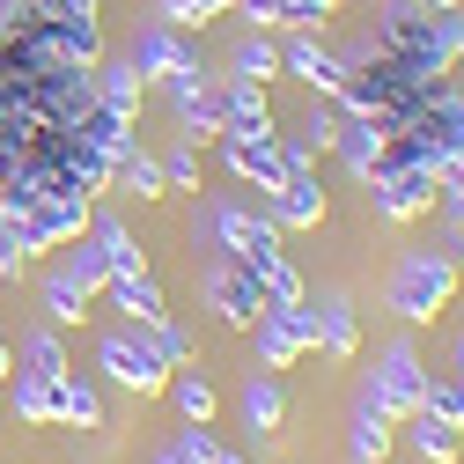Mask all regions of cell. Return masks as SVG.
<instances>
[{"label":"cell","mask_w":464,"mask_h":464,"mask_svg":"<svg viewBox=\"0 0 464 464\" xmlns=\"http://www.w3.org/2000/svg\"><path fill=\"white\" fill-rule=\"evenodd\" d=\"M450 295H457V266H450V258H435V251H398V266H391V280H383V303H391L405 324H435V317L450 310Z\"/></svg>","instance_id":"cell-1"},{"label":"cell","mask_w":464,"mask_h":464,"mask_svg":"<svg viewBox=\"0 0 464 464\" xmlns=\"http://www.w3.org/2000/svg\"><path fill=\"white\" fill-rule=\"evenodd\" d=\"M96 369L119 383V391H133V398H162L169 376H178V369L155 354V339H140V332H111V339L96 346Z\"/></svg>","instance_id":"cell-2"},{"label":"cell","mask_w":464,"mask_h":464,"mask_svg":"<svg viewBox=\"0 0 464 464\" xmlns=\"http://www.w3.org/2000/svg\"><path fill=\"white\" fill-rule=\"evenodd\" d=\"M369 398L383 405L391 420H413L420 405H428V362H420L413 339H391V346H383V362H376V376H369Z\"/></svg>","instance_id":"cell-3"},{"label":"cell","mask_w":464,"mask_h":464,"mask_svg":"<svg viewBox=\"0 0 464 464\" xmlns=\"http://www.w3.org/2000/svg\"><path fill=\"white\" fill-rule=\"evenodd\" d=\"M199 295L214 303V317H221L228 332H251V324L266 317V287H258L237 258H221V251H207V266H199Z\"/></svg>","instance_id":"cell-4"},{"label":"cell","mask_w":464,"mask_h":464,"mask_svg":"<svg viewBox=\"0 0 464 464\" xmlns=\"http://www.w3.org/2000/svg\"><path fill=\"white\" fill-rule=\"evenodd\" d=\"M89 228V199L82 192H52V199H37L23 221H15V251L23 258H37V251H60V244H74Z\"/></svg>","instance_id":"cell-5"},{"label":"cell","mask_w":464,"mask_h":464,"mask_svg":"<svg viewBox=\"0 0 464 464\" xmlns=\"http://www.w3.org/2000/svg\"><path fill=\"white\" fill-rule=\"evenodd\" d=\"M369 185H376L369 199H376L383 221H420V214H435V199H442L435 178H428V162H383Z\"/></svg>","instance_id":"cell-6"},{"label":"cell","mask_w":464,"mask_h":464,"mask_svg":"<svg viewBox=\"0 0 464 464\" xmlns=\"http://www.w3.org/2000/svg\"><path fill=\"white\" fill-rule=\"evenodd\" d=\"M258 214L273 228H317L324 221V185H317V169H295V178H280L273 192H258Z\"/></svg>","instance_id":"cell-7"},{"label":"cell","mask_w":464,"mask_h":464,"mask_svg":"<svg viewBox=\"0 0 464 464\" xmlns=\"http://www.w3.org/2000/svg\"><path fill=\"white\" fill-rule=\"evenodd\" d=\"M199 60V44L185 37V30H169V23H148L140 37H133V74L140 82H169L178 67H192Z\"/></svg>","instance_id":"cell-8"},{"label":"cell","mask_w":464,"mask_h":464,"mask_svg":"<svg viewBox=\"0 0 464 464\" xmlns=\"http://www.w3.org/2000/svg\"><path fill=\"white\" fill-rule=\"evenodd\" d=\"M280 74L310 82V89H317V96L332 103V96H339V82H346V60H339L332 44H317V37H303V30H295V37L280 44Z\"/></svg>","instance_id":"cell-9"},{"label":"cell","mask_w":464,"mask_h":464,"mask_svg":"<svg viewBox=\"0 0 464 464\" xmlns=\"http://www.w3.org/2000/svg\"><path fill=\"white\" fill-rule=\"evenodd\" d=\"M273 133H280V119H273L266 89L228 82V89H221V140H273Z\"/></svg>","instance_id":"cell-10"},{"label":"cell","mask_w":464,"mask_h":464,"mask_svg":"<svg viewBox=\"0 0 464 464\" xmlns=\"http://www.w3.org/2000/svg\"><path fill=\"white\" fill-rule=\"evenodd\" d=\"M332 148L346 155V169H354L362 185H369L376 169L391 162V133H383L376 119H354V111H339V133H332Z\"/></svg>","instance_id":"cell-11"},{"label":"cell","mask_w":464,"mask_h":464,"mask_svg":"<svg viewBox=\"0 0 464 464\" xmlns=\"http://www.w3.org/2000/svg\"><path fill=\"white\" fill-rule=\"evenodd\" d=\"M221 162L237 169L244 185H258V192H273V185L287 178V148H280V133H273V140H221Z\"/></svg>","instance_id":"cell-12"},{"label":"cell","mask_w":464,"mask_h":464,"mask_svg":"<svg viewBox=\"0 0 464 464\" xmlns=\"http://www.w3.org/2000/svg\"><path fill=\"white\" fill-rule=\"evenodd\" d=\"M391 442H398V420L383 413V405L369 398V383H362V405H354V428H346V450H354V464H383Z\"/></svg>","instance_id":"cell-13"},{"label":"cell","mask_w":464,"mask_h":464,"mask_svg":"<svg viewBox=\"0 0 464 464\" xmlns=\"http://www.w3.org/2000/svg\"><path fill=\"white\" fill-rule=\"evenodd\" d=\"M133 126H140V111L103 103V96H96V103L82 111V126H74V133H82L89 148H103V155H126V148H133Z\"/></svg>","instance_id":"cell-14"},{"label":"cell","mask_w":464,"mask_h":464,"mask_svg":"<svg viewBox=\"0 0 464 464\" xmlns=\"http://www.w3.org/2000/svg\"><path fill=\"white\" fill-rule=\"evenodd\" d=\"M103 295H111V310H126L140 332H148L155 317H169V310H162V280H155L148 266H140V273H111V287H103Z\"/></svg>","instance_id":"cell-15"},{"label":"cell","mask_w":464,"mask_h":464,"mask_svg":"<svg viewBox=\"0 0 464 464\" xmlns=\"http://www.w3.org/2000/svg\"><path fill=\"white\" fill-rule=\"evenodd\" d=\"M317 346H324L332 362H346V354L362 346V317H354L346 295H324V303H317Z\"/></svg>","instance_id":"cell-16"},{"label":"cell","mask_w":464,"mask_h":464,"mask_svg":"<svg viewBox=\"0 0 464 464\" xmlns=\"http://www.w3.org/2000/svg\"><path fill=\"white\" fill-rule=\"evenodd\" d=\"M280 420H287V391H280L273 369H258V376L244 383V428H251V435H273Z\"/></svg>","instance_id":"cell-17"},{"label":"cell","mask_w":464,"mask_h":464,"mask_svg":"<svg viewBox=\"0 0 464 464\" xmlns=\"http://www.w3.org/2000/svg\"><path fill=\"white\" fill-rule=\"evenodd\" d=\"M8 413H15L23 428H67V420H60V383H37V376H15Z\"/></svg>","instance_id":"cell-18"},{"label":"cell","mask_w":464,"mask_h":464,"mask_svg":"<svg viewBox=\"0 0 464 464\" xmlns=\"http://www.w3.org/2000/svg\"><path fill=\"white\" fill-rule=\"evenodd\" d=\"M74 362H67V346H60V324L52 332H30L23 339V354H15V376H37V383H60Z\"/></svg>","instance_id":"cell-19"},{"label":"cell","mask_w":464,"mask_h":464,"mask_svg":"<svg viewBox=\"0 0 464 464\" xmlns=\"http://www.w3.org/2000/svg\"><path fill=\"white\" fill-rule=\"evenodd\" d=\"M44 317L60 324V332H74V324H89V287H82V280H74L67 266H60V273L44 280Z\"/></svg>","instance_id":"cell-20"},{"label":"cell","mask_w":464,"mask_h":464,"mask_svg":"<svg viewBox=\"0 0 464 464\" xmlns=\"http://www.w3.org/2000/svg\"><path fill=\"white\" fill-rule=\"evenodd\" d=\"M111 185H119V192H133V199H162V192H169V178H162V155L126 148V155H119V169H111Z\"/></svg>","instance_id":"cell-21"},{"label":"cell","mask_w":464,"mask_h":464,"mask_svg":"<svg viewBox=\"0 0 464 464\" xmlns=\"http://www.w3.org/2000/svg\"><path fill=\"white\" fill-rule=\"evenodd\" d=\"M228 74H237V82H251V89H266V82L280 74V44H273L266 30H251V37L237 44V60H228Z\"/></svg>","instance_id":"cell-22"},{"label":"cell","mask_w":464,"mask_h":464,"mask_svg":"<svg viewBox=\"0 0 464 464\" xmlns=\"http://www.w3.org/2000/svg\"><path fill=\"white\" fill-rule=\"evenodd\" d=\"M413 450H420V464H457V450H464V435L450 428V420H435L428 405L413 413Z\"/></svg>","instance_id":"cell-23"},{"label":"cell","mask_w":464,"mask_h":464,"mask_svg":"<svg viewBox=\"0 0 464 464\" xmlns=\"http://www.w3.org/2000/svg\"><path fill=\"white\" fill-rule=\"evenodd\" d=\"M169 398H178V413L192 420V428H214V413H221V398H214V383L207 376H169Z\"/></svg>","instance_id":"cell-24"},{"label":"cell","mask_w":464,"mask_h":464,"mask_svg":"<svg viewBox=\"0 0 464 464\" xmlns=\"http://www.w3.org/2000/svg\"><path fill=\"white\" fill-rule=\"evenodd\" d=\"M89 74H96V96H103V103H126V111H140V89H148V82L133 74V60H96Z\"/></svg>","instance_id":"cell-25"},{"label":"cell","mask_w":464,"mask_h":464,"mask_svg":"<svg viewBox=\"0 0 464 464\" xmlns=\"http://www.w3.org/2000/svg\"><path fill=\"white\" fill-rule=\"evenodd\" d=\"M60 420H67V428H103V398H96V383H82L74 369L60 376Z\"/></svg>","instance_id":"cell-26"},{"label":"cell","mask_w":464,"mask_h":464,"mask_svg":"<svg viewBox=\"0 0 464 464\" xmlns=\"http://www.w3.org/2000/svg\"><path fill=\"white\" fill-rule=\"evenodd\" d=\"M96 251H103L111 273H140V266H148V258L133 251V228H126L119 214H103V221H96Z\"/></svg>","instance_id":"cell-27"},{"label":"cell","mask_w":464,"mask_h":464,"mask_svg":"<svg viewBox=\"0 0 464 464\" xmlns=\"http://www.w3.org/2000/svg\"><path fill=\"white\" fill-rule=\"evenodd\" d=\"M251 332H258V362H266V369H287V362L303 354V339L287 332V317H280V310H266V317H258Z\"/></svg>","instance_id":"cell-28"},{"label":"cell","mask_w":464,"mask_h":464,"mask_svg":"<svg viewBox=\"0 0 464 464\" xmlns=\"http://www.w3.org/2000/svg\"><path fill=\"white\" fill-rule=\"evenodd\" d=\"M214 15H228V0H155V23L169 30H207Z\"/></svg>","instance_id":"cell-29"},{"label":"cell","mask_w":464,"mask_h":464,"mask_svg":"<svg viewBox=\"0 0 464 464\" xmlns=\"http://www.w3.org/2000/svg\"><path fill=\"white\" fill-rule=\"evenodd\" d=\"M428 413H435V420H450V428L464 435V369H450V376H428Z\"/></svg>","instance_id":"cell-30"},{"label":"cell","mask_w":464,"mask_h":464,"mask_svg":"<svg viewBox=\"0 0 464 464\" xmlns=\"http://www.w3.org/2000/svg\"><path fill=\"white\" fill-rule=\"evenodd\" d=\"M332 15H339V0H280V23H287V30H303V37H317Z\"/></svg>","instance_id":"cell-31"},{"label":"cell","mask_w":464,"mask_h":464,"mask_svg":"<svg viewBox=\"0 0 464 464\" xmlns=\"http://www.w3.org/2000/svg\"><path fill=\"white\" fill-rule=\"evenodd\" d=\"M148 339H155V354H162L169 369H185V362H192V332H185V324H169V317H155V324H148Z\"/></svg>","instance_id":"cell-32"},{"label":"cell","mask_w":464,"mask_h":464,"mask_svg":"<svg viewBox=\"0 0 464 464\" xmlns=\"http://www.w3.org/2000/svg\"><path fill=\"white\" fill-rule=\"evenodd\" d=\"M67 273L89 287V295H103V287H111V266H103V251H96V244H82V237H74V258H67Z\"/></svg>","instance_id":"cell-33"},{"label":"cell","mask_w":464,"mask_h":464,"mask_svg":"<svg viewBox=\"0 0 464 464\" xmlns=\"http://www.w3.org/2000/svg\"><path fill=\"white\" fill-rule=\"evenodd\" d=\"M332 133H339V103H310V119H303V133H295V140H303L310 155H324V148H332Z\"/></svg>","instance_id":"cell-34"},{"label":"cell","mask_w":464,"mask_h":464,"mask_svg":"<svg viewBox=\"0 0 464 464\" xmlns=\"http://www.w3.org/2000/svg\"><path fill=\"white\" fill-rule=\"evenodd\" d=\"M428 178H435V192L450 199V192H464V148H435L428 155Z\"/></svg>","instance_id":"cell-35"},{"label":"cell","mask_w":464,"mask_h":464,"mask_svg":"<svg viewBox=\"0 0 464 464\" xmlns=\"http://www.w3.org/2000/svg\"><path fill=\"white\" fill-rule=\"evenodd\" d=\"M162 178H169V192H192V185H199V148H192V140L169 148V155H162Z\"/></svg>","instance_id":"cell-36"},{"label":"cell","mask_w":464,"mask_h":464,"mask_svg":"<svg viewBox=\"0 0 464 464\" xmlns=\"http://www.w3.org/2000/svg\"><path fill=\"white\" fill-rule=\"evenodd\" d=\"M237 15L251 30H280V0H237Z\"/></svg>","instance_id":"cell-37"},{"label":"cell","mask_w":464,"mask_h":464,"mask_svg":"<svg viewBox=\"0 0 464 464\" xmlns=\"http://www.w3.org/2000/svg\"><path fill=\"white\" fill-rule=\"evenodd\" d=\"M23 266H30V258L15 251V228L0 221V280H23Z\"/></svg>","instance_id":"cell-38"},{"label":"cell","mask_w":464,"mask_h":464,"mask_svg":"<svg viewBox=\"0 0 464 464\" xmlns=\"http://www.w3.org/2000/svg\"><path fill=\"white\" fill-rule=\"evenodd\" d=\"M442 23V37H450V60H464V8H450V15H435Z\"/></svg>","instance_id":"cell-39"},{"label":"cell","mask_w":464,"mask_h":464,"mask_svg":"<svg viewBox=\"0 0 464 464\" xmlns=\"http://www.w3.org/2000/svg\"><path fill=\"white\" fill-rule=\"evenodd\" d=\"M413 8H428V15H450V8H464V0H413Z\"/></svg>","instance_id":"cell-40"},{"label":"cell","mask_w":464,"mask_h":464,"mask_svg":"<svg viewBox=\"0 0 464 464\" xmlns=\"http://www.w3.org/2000/svg\"><path fill=\"white\" fill-rule=\"evenodd\" d=\"M0 376H15V346L8 339H0Z\"/></svg>","instance_id":"cell-41"},{"label":"cell","mask_w":464,"mask_h":464,"mask_svg":"<svg viewBox=\"0 0 464 464\" xmlns=\"http://www.w3.org/2000/svg\"><path fill=\"white\" fill-rule=\"evenodd\" d=\"M214 464H244V457H237V450H221V442H214Z\"/></svg>","instance_id":"cell-42"},{"label":"cell","mask_w":464,"mask_h":464,"mask_svg":"<svg viewBox=\"0 0 464 464\" xmlns=\"http://www.w3.org/2000/svg\"><path fill=\"white\" fill-rule=\"evenodd\" d=\"M457 369H464V332H457Z\"/></svg>","instance_id":"cell-43"},{"label":"cell","mask_w":464,"mask_h":464,"mask_svg":"<svg viewBox=\"0 0 464 464\" xmlns=\"http://www.w3.org/2000/svg\"><path fill=\"white\" fill-rule=\"evenodd\" d=\"M450 207H457V214H464V192H450Z\"/></svg>","instance_id":"cell-44"},{"label":"cell","mask_w":464,"mask_h":464,"mask_svg":"<svg viewBox=\"0 0 464 464\" xmlns=\"http://www.w3.org/2000/svg\"><path fill=\"white\" fill-rule=\"evenodd\" d=\"M228 8H237V0H228Z\"/></svg>","instance_id":"cell-45"}]
</instances>
